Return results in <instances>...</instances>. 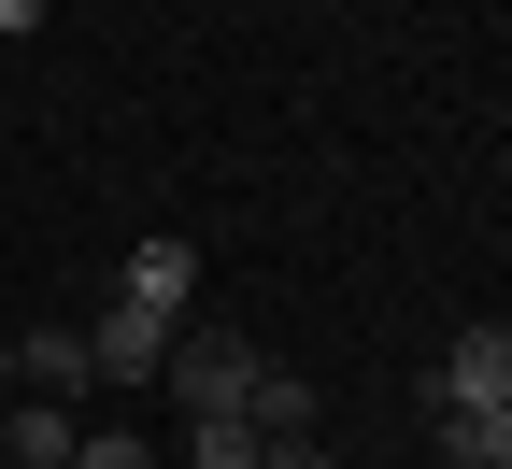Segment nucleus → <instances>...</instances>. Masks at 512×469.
Instances as JSON below:
<instances>
[{
  "instance_id": "nucleus-1",
  "label": "nucleus",
  "mask_w": 512,
  "mask_h": 469,
  "mask_svg": "<svg viewBox=\"0 0 512 469\" xmlns=\"http://www.w3.org/2000/svg\"><path fill=\"white\" fill-rule=\"evenodd\" d=\"M271 370L256 342H228V327H171V384H185V413H242V384Z\"/></svg>"
},
{
  "instance_id": "nucleus-2",
  "label": "nucleus",
  "mask_w": 512,
  "mask_h": 469,
  "mask_svg": "<svg viewBox=\"0 0 512 469\" xmlns=\"http://www.w3.org/2000/svg\"><path fill=\"white\" fill-rule=\"evenodd\" d=\"M86 370H114V384L171 370V313H143V299H100V327H86Z\"/></svg>"
},
{
  "instance_id": "nucleus-3",
  "label": "nucleus",
  "mask_w": 512,
  "mask_h": 469,
  "mask_svg": "<svg viewBox=\"0 0 512 469\" xmlns=\"http://www.w3.org/2000/svg\"><path fill=\"white\" fill-rule=\"evenodd\" d=\"M498 398H512V327H470V342L441 356V398H427V413H498Z\"/></svg>"
},
{
  "instance_id": "nucleus-4",
  "label": "nucleus",
  "mask_w": 512,
  "mask_h": 469,
  "mask_svg": "<svg viewBox=\"0 0 512 469\" xmlns=\"http://www.w3.org/2000/svg\"><path fill=\"white\" fill-rule=\"evenodd\" d=\"M114 299H143V313L185 327V299H200V242H128V285H114Z\"/></svg>"
},
{
  "instance_id": "nucleus-5",
  "label": "nucleus",
  "mask_w": 512,
  "mask_h": 469,
  "mask_svg": "<svg viewBox=\"0 0 512 469\" xmlns=\"http://www.w3.org/2000/svg\"><path fill=\"white\" fill-rule=\"evenodd\" d=\"M72 455H86V427L57 413V398H29V413L0 427V469H72Z\"/></svg>"
},
{
  "instance_id": "nucleus-6",
  "label": "nucleus",
  "mask_w": 512,
  "mask_h": 469,
  "mask_svg": "<svg viewBox=\"0 0 512 469\" xmlns=\"http://www.w3.org/2000/svg\"><path fill=\"white\" fill-rule=\"evenodd\" d=\"M0 370H29V398H72V384H86V327H29Z\"/></svg>"
},
{
  "instance_id": "nucleus-7",
  "label": "nucleus",
  "mask_w": 512,
  "mask_h": 469,
  "mask_svg": "<svg viewBox=\"0 0 512 469\" xmlns=\"http://www.w3.org/2000/svg\"><path fill=\"white\" fill-rule=\"evenodd\" d=\"M441 455H456V469H512V398H498V413H441Z\"/></svg>"
},
{
  "instance_id": "nucleus-8",
  "label": "nucleus",
  "mask_w": 512,
  "mask_h": 469,
  "mask_svg": "<svg viewBox=\"0 0 512 469\" xmlns=\"http://www.w3.org/2000/svg\"><path fill=\"white\" fill-rule=\"evenodd\" d=\"M256 455H271V441H256L242 413H200V469H256Z\"/></svg>"
},
{
  "instance_id": "nucleus-9",
  "label": "nucleus",
  "mask_w": 512,
  "mask_h": 469,
  "mask_svg": "<svg viewBox=\"0 0 512 469\" xmlns=\"http://www.w3.org/2000/svg\"><path fill=\"white\" fill-rule=\"evenodd\" d=\"M256 469H342L328 441H271V455H256Z\"/></svg>"
},
{
  "instance_id": "nucleus-10",
  "label": "nucleus",
  "mask_w": 512,
  "mask_h": 469,
  "mask_svg": "<svg viewBox=\"0 0 512 469\" xmlns=\"http://www.w3.org/2000/svg\"><path fill=\"white\" fill-rule=\"evenodd\" d=\"M72 469H157V455H143V441H86Z\"/></svg>"
}]
</instances>
